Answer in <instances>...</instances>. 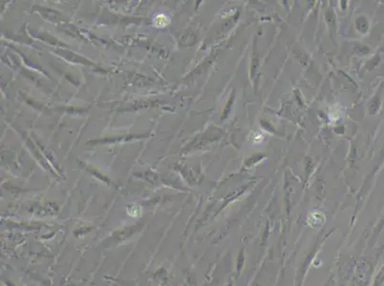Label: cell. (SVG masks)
Wrapping results in <instances>:
<instances>
[{"mask_svg":"<svg viewBox=\"0 0 384 286\" xmlns=\"http://www.w3.org/2000/svg\"><path fill=\"white\" fill-rule=\"evenodd\" d=\"M168 23H169L168 17L165 16V14H163V13L158 14V16L155 17V20H154V25L157 26V28L165 27V26L168 25Z\"/></svg>","mask_w":384,"mask_h":286,"instance_id":"1","label":"cell"}]
</instances>
